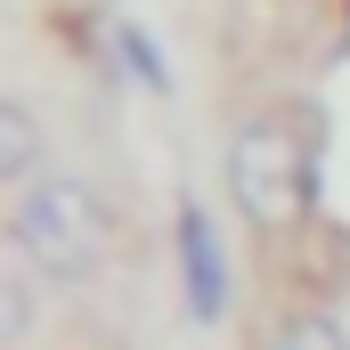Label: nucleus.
<instances>
[{
	"label": "nucleus",
	"mask_w": 350,
	"mask_h": 350,
	"mask_svg": "<svg viewBox=\"0 0 350 350\" xmlns=\"http://www.w3.org/2000/svg\"><path fill=\"white\" fill-rule=\"evenodd\" d=\"M220 187H228V212L261 245L301 237L318 220V114H301V106L245 114L220 147Z\"/></svg>",
	"instance_id": "f257e3e1"
},
{
	"label": "nucleus",
	"mask_w": 350,
	"mask_h": 350,
	"mask_svg": "<svg viewBox=\"0 0 350 350\" xmlns=\"http://www.w3.org/2000/svg\"><path fill=\"white\" fill-rule=\"evenodd\" d=\"M172 261H179V301H187V318H196V326H220V318H228V245H220V220H212L196 196H179V212H172Z\"/></svg>",
	"instance_id": "7ed1b4c3"
},
{
	"label": "nucleus",
	"mask_w": 350,
	"mask_h": 350,
	"mask_svg": "<svg viewBox=\"0 0 350 350\" xmlns=\"http://www.w3.org/2000/svg\"><path fill=\"white\" fill-rule=\"evenodd\" d=\"M41 172H49V131H41V114H33L25 98L0 90V196L33 187Z\"/></svg>",
	"instance_id": "20e7f679"
},
{
	"label": "nucleus",
	"mask_w": 350,
	"mask_h": 350,
	"mask_svg": "<svg viewBox=\"0 0 350 350\" xmlns=\"http://www.w3.org/2000/svg\"><path fill=\"white\" fill-rule=\"evenodd\" d=\"M0 237H8V253L33 269L41 285H90L98 269L114 261V245H122V212L82 172H41L33 187L8 196Z\"/></svg>",
	"instance_id": "f03ea898"
},
{
	"label": "nucleus",
	"mask_w": 350,
	"mask_h": 350,
	"mask_svg": "<svg viewBox=\"0 0 350 350\" xmlns=\"http://www.w3.org/2000/svg\"><path fill=\"white\" fill-rule=\"evenodd\" d=\"M261 350H350V326L334 310H318V301H293V310H277L261 326Z\"/></svg>",
	"instance_id": "39448f33"
}]
</instances>
